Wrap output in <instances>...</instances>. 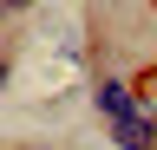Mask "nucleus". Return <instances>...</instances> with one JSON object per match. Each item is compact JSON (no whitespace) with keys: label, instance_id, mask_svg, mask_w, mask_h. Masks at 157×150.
<instances>
[{"label":"nucleus","instance_id":"1","mask_svg":"<svg viewBox=\"0 0 157 150\" xmlns=\"http://www.w3.org/2000/svg\"><path fill=\"white\" fill-rule=\"evenodd\" d=\"M137 104H144V98H137V85L124 79V72H98V79H92V111H98L105 124H118V118H131Z\"/></svg>","mask_w":157,"mask_h":150},{"label":"nucleus","instance_id":"2","mask_svg":"<svg viewBox=\"0 0 157 150\" xmlns=\"http://www.w3.org/2000/svg\"><path fill=\"white\" fill-rule=\"evenodd\" d=\"M111 150H157V104H137L111 124Z\"/></svg>","mask_w":157,"mask_h":150},{"label":"nucleus","instance_id":"3","mask_svg":"<svg viewBox=\"0 0 157 150\" xmlns=\"http://www.w3.org/2000/svg\"><path fill=\"white\" fill-rule=\"evenodd\" d=\"M26 7H33V0H7V13H26Z\"/></svg>","mask_w":157,"mask_h":150},{"label":"nucleus","instance_id":"4","mask_svg":"<svg viewBox=\"0 0 157 150\" xmlns=\"http://www.w3.org/2000/svg\"><path fill=\"white\" fill-rule=\"evenodd\" d=\"M39 150H46V144H39Z\"/></svg>","mask_w":157,"mask_h":150}]
</instances>
